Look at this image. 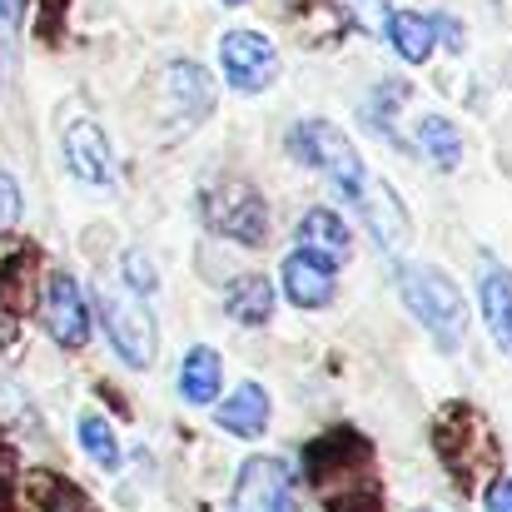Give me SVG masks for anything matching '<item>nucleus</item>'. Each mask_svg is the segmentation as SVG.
Listing matches in <instances>:
<instances>
[{
  "label": "nucleus",
  "instance_id": "nucleus-15",
  "mask_svg": "<svg viewBox=\"0 0 512 512\" xmlns=\"http://www.w3.org/2000/svg\"><path fill=\"white\" fill-rule=\"evenodd\" d=\"M299 249H309V254H319V259H329V264H339V259H348V249H353L348 224H343L334 209H309V214L299 219Z\"/></svg>",
  "mask_w": 512,
  "mask_h": 512
},
{
  "label": "nucleus",
  "instance_id": "nucleus-30",
  "mask_svg": "<svg viewBox=\"0 0 512 512\" xmlns=\"http://www.w3.org/2000/svg\"><path fill=\"white\" fill-rule=\"evenodd\" d=\"M224 5H244V0H224Z\"/></svg>",
  "mask_w": 512,
  "mask_h": 512
},
{
  "label": "nucleus",
  "instance_id": "nucleus-5",
  "mask_svg": "<svg viewBox=\"0 0 512 512\" xmlns=\"http://www.w3.org/2000/svg\"><path fill=\"white\" fill-rule=\"evenodd\" d=\"M204 219L214 234L244 244V249H259L264 234H269V209H264V194L244 179H224L219 189L204 194Z\"/></svg>",
  "mask_w": 512,
  "mask_h": 512
},
{
  "label": "nucleus",
  "instance_id": "nucleus-6",
  "mask_svg": "<svg viewBox=\"0 0 512 512\" xmlns=\"http://www.w3.org/2000/svg\"><path fill=\"white\" fill-rule=\"evenodd\" d=\"M100 314H105V334L115 343V353L130 368H150L155 363V319L140 299L120 294V289H100Z\"/></svg>",
  "mask_w": 512,
  "mask_h": 512
},
{
  "label": "nucleus",
  "instance_id": "nucleus-25",
  "mask_svg": "<svg viewBox=\"0 0 512 512\" xmlns=\"http://www.w3.org/2000/svg\"><path fill=\"white\" fill-rule=\"evenodd\" d=\"M125 274H130V289H135V294H155V289H160V274H155V264H150L145 254H135V249L125 254Z\"/></svg>",
  "mask_w": 512,
  "mask_h": 512
},
{
  "label": "nucleus",
  "instance_id": "nucleus-4",
  "mask_svg": "<svg viewBox=\"0 0 512 512\" xmlns=\"http://www.w3.org/2000/svg\"><path fill=\"white\" fill-rule=\"evenodd\" d=\"M289 150L304 160V165H314V170H324L334 179V189H343L348 199H358L363 194V160H358V150H353V140L343 135L339 125H329V120H309V125H299L294 135H289Z\"/></svg>",
  "mask_w": 512,
  "mask_h": 512
},
{
  "label": "nucleus",
  "instance_id": "nucleus-26",
  "mask_svg": "<svg viewBox=\"0 0 512 512\" xmlns=\"http://www.w3.org/2000/svg\"><path fill=\"white\" fill-rule=\"evenodd\" d=\"M20 209H25V204H20V184L0 170V234H10V229L20 224Z\"/></svg>",
  "mask_w": 512,
  "mask_h": 512
},
{
  "label": "nucleus",
  "instance_id": "nucleus-23",
  "mask_svg": "<svg viewBox=\"0 0 512 512\" xmlns=\"http://www.w3.org/2000/svg\"><path fill=\"white\" fill-rule=\"evenodd\" d=\"M30 488H35V498H40V508L45 512H90L85 493H80L75 483H65V478L40 473V478H30Z\"/></svg>",
  "mask_w": 512,
  "mask_h": 512
},
{
  "label": "nucleus",
  "instance_id": "nucleus-12",
  "mask_svg": "<svg viewBox=\"0 0 512 512\" xmlns=\"http://www.w3.org/2000/svg\"><path fill=\"white\" fill-rule=\"evenodd\" d=\"M353 204L363 209V219H368V229H373V239L383 249H403L408 244V214H403L393 184H363V194Z\"/></svg>",
  "mask_w": 512,
  "mask_h": 512
},
{
  "label": "nucleus",
  "instance_id": "nucleus-16",
  "mask_svg": "<svg viewBox=\"0 0 512 512\" xmlns=\"http://www.w3.org/2000/svg\"><path fill=\"white\" fill-rule=\"evenodd\" d=\"M483 319H488L493 343L512 358V274L503 264H488L483 269Z\"/></svg>",
  "mask_w": 512,
  "mask_h": 512
},
{
  "label": "nucleus",
  "instance_id": "nucleus-1",
  "mask_svg": "<svg viewBox=\"0 0 512 512\" xmlns=\"http://www.w3.org/2000/svg\"><path fill=\"white\" fill-rule=\"evenodd\" d=\"M304 473L329 512H378L383 493L373 478V448L358 433H329L304 453Z\"/></svg>",
  "mask_w": 512,
  "mask_h": 512
},
{
  "label": "nucleus",
  "instance_id": "nucleus-27",
  "mask_svg": "<svg viewBox=\"0 0 512 512\" xmlns=\"http://www.w3.org/2000/svg\"><path fill=\"white\" fill-rule=\"evenodd\" d=\"M488 512H512V478H493V488H488Z\"/></svg>",
  "mask_w": 512,
  "mask_h": 512
},
{
  "label": "nucleus",
  "instance_id": "nucleus-18",
  "mask_svg": "<svg viewBox=\"0 0 512 512\" xmlns=\"http://www.w3.org/2000/svg\"><path fill=\"white\" fill-rule=\"evenodd\" d=\"M219 378H224V363L214 348H189L184 363H179V393L189 403H214L219 398Z\"/></svg>",
  "mask_w": 512,
  "mask_h": 512
},
{
  "label": "nucleus",
  "instance_id": "nucleus-24",
  "mask_svg": "<svg viewBox=\"0 0 512 512\" xmlns=\"http://www.w3.org/2000/svg\"><path fill=\"white\" fill-rule=\"evenodd\" d=\"M343 15L378 35V30L388 25V15H393V10H388V0H343Z\"/></svg>",
  "mask_w": 512,
  "mask_h": 512
},
{
  "label": "nucleus",
  "instance_id": "nucleus-17",
  "mask_svg": "<svg viewBox=\"0 0 512 512\" xmlns=\"http://www.w3.org/2000/svg\"><path fill=\"white\" fill-rule=\"evenodd\" d=\"M224 309H229L234 324L259 329V324H269V314H274V284H269L264 274H244V279H234V289L224 294Z\"/></svg>",
  "mask_w": 512,
  "mask_h": 512
},
{
  "label": "nucleus",
  "instance_id": "nucleus-10",
  "mask_svg": "<svg viewBox=\"0 0 512 512\" xmlns=\"http://www.w3.org/2000/svg\"><path fill=\"white\" fill-rule=\"evenodd\" d=\"M65 165L85 184H110L115 179V150H110V140H105V130L95 120H75L65 130Z\"/></svg>",
  "mask_w": 512,
  "mask_h": 512
},
{
  "label": "nucleus",
  "instance_id": "nucleus-14",
  "mask_svg": "<svg viewBox=\"0 0 512 512\" xmlns=\"http://www.w3.org/2000/svg\"><path fill=\"white\" fill-rule=\"evenodd\" d=\"M165 80H170V100L174 110L184 115V125H194V120H204L214 110V85H209V75L194 60H174Z\"/></svg>",
  "mask_w": 512,
  "mask_h": 512
},
{
  "label": "nucleus",
  "instance_id": "nucleus-21",
  "mask_svg": "<svg viewBox=\"0 0 512 512\" xmlns=\"http://www.w3.org/2000/svg\"><path fill=\"white\" fill-rule=\"evenodd\" d=\"M30 269H35V254H15L5 269H0V309L5 314H25L30 309Z\"/></svg>",
  "mask_w": 512,
  "mask_h": 512
},
{
  "label": "nucleus",
  "instance_id": "nucleus-28",
  "mask_svg": "<svg viewBox=\"0 0 512 512\" xmlns=\"http://www.w3.org/2000/svg\"><path fill=\"white\" fill-rule=\"evenodd\" d=\"M10 473H15V458H10V448H0V503L10 493Z\"/></svg>",
  "mask_w": 512,
  "mask_h": 512
},
{
  "label": "nucleus",
  "instance_id": "nucleus-22",
  "mask_svg": "<svg viewBox=\"0 0 512 512\" xmlns=\"http://www.w3.org/2000/svg\"><path fill=\"white\" fill-rule=\"evenodd\" d=\"M80 443H85V453H90V463H100V468H120V438H115V428L105 423V418H80Z\"/></svg>",
  "mask_w": 512,
  "mask_h": 512
},
{
  "label": "nucleus",
  "instance_id": "nucleus-8",
  "mask_svg": "<svg viewBox=\"0 0 512 512\" xmlns=\"http://www.w3.org/2000/svg\"><path fill=\"white\" fill-rule=\"evenodd\" d=\"M229 512H294V473L284 458H249L239 468Z\"/></svg>",
  "mask_w": 512,
  "mask_h": 512
},
{
  "label": "nucleus",
  "instance_id": "nucleus-20",
  "mask_svg": "<svg viewBox=\"0 0 512 512\" xmlns=\"http://www.w3.org/2000/svg\"><path fill=\"white\" fill-rule=\"evenodd\" d=\"M418 145L433 155L438 170H458V160H463V140H458V130H453L443 115H428V120L418 125Z\"/></svg>",
  "mask_w": 512,
  "mask_h": 512
},
{
  "label": "nucleus",
  "instance_id": "nucleus-3",
  "mask_svg": "<svg viewBox=\"0 0 512 512\" xmlns=\"http://www.w3.org/2000/svg\"><path fill=\"white\" fill-rule=\"evenodd\" d=\"M433 438H438V458L448 463V473H453L463 488L478 483V478H488V473L498 468V438H493L488 418H483L478 408H468V403L443 408Z\"/></svg>",
  "mask_w": 512,
  "mask_h": 512
},
{
  "label": "nucleus",
  "instance_id": "nucleus-19",
  "mask_svg": "<svg viewBox=\"0 0 512 512\" xmlns=\"http://www.w3.org/2000/svg\"><path fill=\"white\" fill-rule=\"evenodd\" d=\"M388 40H393V50H398L408 65H423V60L433 55L438 30H433V20H423V15H413V10H398V15H388Z\"/></svg>",
  "mask_w": 512,
  "mask_h": 512
},
{
  "label": "nucleus",
  "instance_id": "nucleus-13",
  "mask_svg": "<svg viewBox=\"0 0 512 512\" xmlns=\"http://www.w3.org/2000/svg\"><path fill=\"white\" fill-rule=\"evenodd\" d=\"M269 393L259 388V383H239L224 403H219V428L224 433H239V438H264V428H269Z\"/></svg>",
  "mask_w": 512,
  "mask_h": 512
},
{
  "label": "nucleus",
  "instance_id": "nucleus-2",
  "mask_svg": "<svg viewBox=\"0 0 512 512\" xmlns=\"http://www.w3.org/2000/svg\"><path fill=\"white\" fill-rule=\"evenodd\" d=\"M398 294L408 304L413 319H423V329L438 339V348H458L463 343V329H468V314H463V294L458 284L433 269V264H408L398 274Z\"/></svg>",
  "mask_w": 512,
  "mask_h": 512
},
{
  "label": "nucleus",
  "instance_id": "nucleus-11",
  "mask_svg": "<svg viewBox=\"0 0 512 512\" xmlns=\"http://www.w3.org/2000/svg\"><path fill=\"white\" fill-rule=\"evenodd\" d=\"M334 264L329 259H319V254H309V249H294L289 259H284V294H289V304H299V309H324L329 299H334Z\"/></svg>",
  "mask_w": 512,
  "mask_h": 512
},
{
  "label": "nucleus",
  "instance_id": "nucleus-7",
  "mask_svg": "<svg viewBox=\"0 0 512 512\" xmlns=\"http://www.w3.org/2000/svg\"><path fill=\"white\" fill-rule=\"evenodd\" d=\"M219 65H224V80L244 95H259L279 80V50L259 30H229L219 40Z\"/></svg>",
  "mask_w": 512,
  "mask_h": 512
},
{
  "label": "nucleus",
  "instance_id": "nucleus-9",
  "mask_svg": "<svg viewBox=\"0 0 512 512\" xmlns=\"http://www.w3.org/2000/svg\"><path fill=\"white\" fill-rule=\"evenodd\" d=\"M45 324H50L55 343H65V348H85V339H90V309H85V294L70 274H55L45 284Z\"/></svg>",
  "mask_w": 512,
  "mask_h": 512
},
{
  "label": "nucleus",
  "instance_id": "nucleus-29",
  "mask_svg": "<svg viewBox=\"0 0 512 512\" xmlns=\"http://www.w3.org/2000/svg\"><path fill=\"white\" fill-rule=\"evenodd\" d=\"M20 20V0H0V30H15Z\"/></svg>",
  "mask_w": 512,
  "mask_h": 512
}]
</instances>
